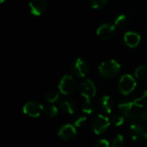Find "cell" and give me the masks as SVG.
<instances>
[{
	"instance_id": "d6986e66",
	"label": "cell",
	"mask_w": 147,
	"mask_h": 147,
	"mask_svg": "<svg viewBox=\"0 0 147 147\" xmlns=\"http://www.w3.org/2000/svg\"><path fill=\"white\" fill-rule=\"evenodd\" d=\"M126 142H125V138L121 135V134H118L115 137V139L113 140V143L112 146L114 147H123L125 146Z\"/></svg>"
},
{
	"instance_id": "277c9868",
	"label": "cell",
	"mask_w": 147,
	"mask_h": 147,
	"mask_svg": "<svg viewBox=\"0 0 147 147\" xmlns=\"http://www.w3.org/2000/svg\"><path fill=\"white\" fill-rule=\"evenodd\" d=\"M110 123H111L110 119H109L104 115H98L93 119L91 122V127L96 134H102L106 132Z\"/></svg>"
},
{
	"instance_id": "5b68a950",
	"label": "cell",
	"mask_w": 147,
	"mask_h": 147,
	"mask_svg": "<svg viewBox=\"0 0 147 147\" xmlns=\"http://www.w3.org/2000/svg\"><path fill=\"white\" fill-rule=\"evenodd\" d=\"M130 134L132 139L140 143H147V130L140 124H133L130 126Z\"/></svg>"
},
{
	"instance_id": "ffe728a7",
	"label": "cell",
	"mask_w": 147,
	"mask_h": 147,
	"mask_svg": "<svg viewBox=\"0 0 147 147\" xmlns=\"http://www.w3.org/2000/svg\"><path fill=\"white\" fill-rule=\"evenodd\" d=\"M134 106V102H123L119 103L118 109L120 111H121L123 113V112H126V111L132 109Z\"/></svg>"
},
{
	"instance_id": "44dd1931",
	"label": "cell",
	"mask_w": 147,
	"mask_h": 147,
	"mask_svg": "<svg viewBox=\"0 0 147 147\" xmlns=\"http://www.w3.org/2000/svg\"><path fill=\"white\" fill-rule=\"evenodd\" d=\"M135 77L137 78H143L146 77L147 75V67L145 65H140L135 70Z\"/></svg>"
},
{
	"instance_id": "f1b7e54d",
	"label": "cell",
	"mask_w": 147,
	"mask_h": 147,
	"mask_svg": "<svg viewBox=\"0 0 147 147\" xmlns=\"http://www.w3.org/2000/svg\"><path fill=\"white\" fill-rule=\"evenodd\" d=\"M5 0H0V3H3Z\"/></svg>"
},
{
	"instance_id": "5bb4252c",
	"label": "cell",
	"mask_w": 147,
	"mask_h": 147,
	"mask_svg": "<svg viewBox=\"0 0 147 147\" xmlns=\"http://www.w3.org/2000/svg\"><path fill=\"white\" fill-rule=\"evenodd\" d=\"M60 108L65 113L69 114V115L74 114L76 110L75 104L71 100H68V99H64L60 102Z\"/></svg>"
},
{
	"instance_id": "3957f363",
	"label": "cell",
	"mask_w": 147,
	"mask_h": 147,
	"mask_svg": "<svg viewBox=\"0 0 147 147\" xmlns=\"http://www.w3.org/2000/svg\"><path fill=\"white\" fill-rule=\"evenodd\" d=\"M59 92L63 95H71L77 90V82L70 75H65L59 84Z\"/></svg>"
},
{
	"instance_id": "8fae6325",
	"label": "cell",
	"mask_w": 147,
	"mask_h": 147,
	"mask_svg": "<svg viewBox=\"0 0 147 147\" xmlns=\"http://www.w3.org/2000/svg\"><path fill=\"white\" fill-rule=\"evenodd\" d=\"M29 9L34 16H40L44 13L47 9L46 0H30L29 2Z\"/></svg>"
},
{
	"instance_id": "7c38bea8",
	"label": "cell",
	"mask_w": 147,
	"mask_h": 147,
	"mask_svg": "<svg viewBox=\"0 0 147 147\" xmlns=\"http://www.w3.org/2000/svg\"><path fill=\"white\" fill-rule=\"evenodd\" d=\"M141 38L138 33L135 32H127L124 35V41L129 47H136L140 43Z\"/></svg>"
},
{
	"instance_id": "cb8c5ba5",
	"label": "cell",
	"mask_w": 147,
	"mask_h": 147,
	"mask_svg": "<svg viewBox=\"0 0 147 147\" xmlns=\"http://www.w3.org/2000/svg\"><path fill=\"white\" fill-rule=\"evenodd\" d=\"M59 110H58V108L55 107L54 105H50V106H47L46 109H45V113L47 116L49 117H53L55 115H57Z\"/></svg>"
},
{
	"instance_id": "e0dca14e",
	"label": "cell",
	"mask_w": 147,
	"mask_h": 147,
	"mask_svg": "<svg viewBox=\"0 0 147 147\" xmlns=\"http://www.w3.org/2000/svg\"><path fill=\"white\" fill-rule=\"evenodd\" d=\"M123 115H124V117H125V119L127 121H132V122H134V121H137L138 119H140V115H137L136 112L133 110V109L128 110V111L123 112Z\"/></svg>"
},
{
	"instance_id": "9c48e42d",
	"label": "cell",
	"mask_w": 147,
	"mask_h": 147,
	"mask_svg": "<svg viewBox=\"0 0 147 147\" xmlns=\"http://www.w3.org/2000/svg\"><path fill=\"white\" fill-rule=\"evenodd\" d=\"M115 25L109 23L102 24L97 28L96 34L103 40H109L115 34Z\"/></svg>"
},
{
	"instance_id": "d4e9b609",
	"label": "cell",
	"mask_w": 147,
	"mask_h": 147,
	"mask_svg": "<svg viewBox=\"0 0 147 147\" xmlns=\"http://www.w3.org/2000/svg\"><path fill=\"white\" fill-rule=\"evenodd\" d=\"M127 16L125 15H120L115 20V26L118 28H121L126 25L127 23Z\"/></svg>"
},
{
	"instance_id": "7a4b0ae2",
	"label": "cell",
	"mask_w": 147,
	"mask_h": 147,
	"mask_svg": "<svg viewBox=\"0 0 147 147\" xmlns=\"http://www.w3.org/2000/svg\"><path fill=\"white\" fill-rule=\"evenodd\" d=\"M135 87H136V81L133 78V76L129 74L123 75L118 83L119 90L121 91L122 95H125V96L133 92Z\"/></svg>"
},
{
	"instance_id": "ba28073f",
	"label": "cell",
	"mask_w": 147,
	"mask_h": 147,
	"mask_svg": "<svg viewBox=\"0 0 147 147\" xmlns=\"http://www.w3.org/2000/svg\"><path fill=\"white\" fill-rule=\"evenodd\" d=\"M72 71L76 76L79 78H85L88 75L90 69L87 63L84 59L78 58L74 61L72 65Z\"/></svg>"
},
{
	"instance_id": "8992f818",
	"label": "cell",
	"mask_w": 147,
	"mask_h": 147,
	"mask_svg": "<svg viewBox=\"0 0 147 147\" xmlns=\"http://www.w3.org/2000/svg\"><path fill=\"white\" fill-rule=\"evenodd\" d=\"M22 110L25 115L30 117H38L43 111V105L38 102L31 101L24 104Z\"/></svg>"
},
{
	"instance_id": "6da1fadb",
	"label": "cell",
	"mask_w": 147,
	"mask_h": 147,
	"mask_svg": "<svg viewBox=\"0 0 147 147\" xmlns=\"http://www.w3.org/2000/svg\"><path fill=\"white\" fill-rule=\"evenodd\" d=\"M121 71V65L114 60L109 59L102 62L99 66V72L104 78H112L116 76Z\"/></svg>"
},
{
	"instance_id": "4316f807",
	"label": "cell",
	"mask_w": 147,
	"mask_h": 147,
	"mask_svg": "<svg viewBox=\"0 0 147 147\" xmlns=\"http://www.w3.org/2000/svg\"><path fill=\"white\" fill-rule=\"evenodd\" d=\"M95 146L97 147H109V143L107 140L102 139V140H99L98 141H96L95 143Z\"/></svg>"
},
{
	"instance_id": "7402d4cb",
	"label": "cell",
	"mask_w": 147,
	"mask_h": 147,
	"mask_svg": "<svg viewBox=\"0 0 147 147\" xmlns=\"http://www.w3.org/2000/svg\"><path fill=\"white\" fill-rule=\"evenodd\" d=\"M90 3L93 9H99L103 8L106 5L107 0H90Z\"/></svg>"
},
{
	"instance_id": "2e32d148",
	"label": "cell",
	"mask_w": 147,
	"mask_h": 147,
	"mask_svg": "<svg viewBox=\"0 0 147 147\" xmlns=\"http://www.w3.org/2000/svg\"><path fill=\"white\" fill-rule=\"evenodd\" d=\"M134 104L138 108H141V109L147 108V91H145L140 97L136 98L134 101Z\"/></svg>"
},
{
	"instance_id": "603a6c76",
	"label": "cell",
	"mask_w": 147,
	"mask_h": 147,
	"mask_svg": "<svg viewBox=\"0 0 147 147\" xmlns=\"http://www.w3.org/2000/svg\"><path fill=\"white\" fill-rule=\"evenodd\" d=\"M59 94L57 91H51V92H49V93H47L46 95V100H47V102H51V103L56 102L59 99Z\"/></svg>"
},
{
	"instance_id": "30bf717a",
	"label": "cell",
	"mask_w": 147,
	"mask_h": 147,
	"mask_svg": "<svg viewBox=\"0 0 147 147\" xmlns=\"http://www.w3.org/2000/svg\"><path fill=\"white\" fill-rule=\"evenodd\" d=\"M76 135H77L76 127L71 124L64 125L58 133V136L65 141L71 140Z\"/></svg>"
},
{
	"instance_id": "52a82bcc",
	"label": "cell",
	"mask_w": 147,
	"mask_h": 147,
	"mask_svg": "<svg viewBox=\"0 0 147 147\" xmlns=\"http://www.w3.org/2000/svg\"><path fill=\"white\" fill-rule=\"evenodd\" d=\"M80 94L84 98L91 99L92 97H94L96 94V88L94 83L90 79H86L83 83H81Z\"/></svg>"
},
{
	"instance_id": "484cf974",
	"label": "cell",
	"mask_w": 147,
	"mask_h": 147,
	"mask_svg": "<svg viewBox=\"0 0 147 147\" xmlns=\"http://www.w3.org/2000/svg\"><path fill=\"white\" fill-rule=\"evenodd\" d=\"M86 121H87L86 116H83V115L78 116V117L75 120V121H74V126H75L76 127H83V126L86 123Z\"/></svg>"
},
{
	"instance_id": "ac0fdd59",
	"label": "cell",
	"mask_w": 147,
	"mask_h": 147,
	"mask_svg": "<svg viewBox=\"0 0 147 147\" xmlns=\"http://www.w3.org/2000/svg\"><path fill=\"white\" fill-rule=\"evenodd\" d=\"M125 117L124 115H118V114H115V115H113L110 118V121L112 124H114L115 126L116 127H119V126H121L124 121H125Z\"/></svg>"
},
{
	"instance_id": "83f0119b",
	"label": "cell",
	"mask_w": 147,
	"mask_h": 147,
	"mask_svg": "<svg viewBox=\"0 0 147 147\" xmlns=\"http://www.w3.org/2000/svg\"><path fill=\"white\" fill-rule=\"evenodd\" d=\"M140 120L147 123V109L140 114Z\"/></svg>"
},
{
	"instance_id": "4fadbf2b",
	"label": "cell",
	"mask_w": 147,
	"mask_h": 147,
	"mask_svg": "<svg viewBox=\"0 0 147 147\" xmlns=\"http://www.w3.org/2000/svg\"><path fill=\"white\" fill-rule=\"evenodd\" d=\"M99 106L102 111H104L105 113L110 114L112 113L113 109H114V102L109 96H104L101 98Z\"/></svg>"
},
{
	"instance_id": "9a60e30c",
	"label": "cell",
	"mask_w": 147,
	"mask_h": 147,
	"mask_svg": "<svg viewBox=\"0 0 147 147\" xmlns=\"http://www.w3.org/2000/svg\"><path fill=\"white\" fill-rule=\"evenodd\" d=\"M82 110L87 115H90L95 110V104L90 98H85L82 104Z\"/></svg>"
}]
</instances>
